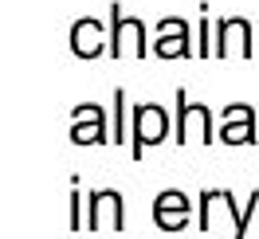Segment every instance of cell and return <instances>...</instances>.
<instances>
[{"mask_svg":"<svg viewBox=\"0 0 259 239\" xmlns=\"http://www.w3.org/2000/svg\"><path fill=\"white\" fill-rule=\"evenodd\" d=\"M126 227V208L118 188H98L87 196V231H122Z\"/></svg>","mask_w":259,"mask_h":239,"instance_id":"1","label":"cell"},{"mask_svg":"<svg viewBox=\"0 0 259 239\" xmlns=\"http://www.w3.org/2000/svg\"><path fill=\"white\" fill-rule=\"evenodd\" d=\"M169 133V114L161 106H138L134 110V157H142L149 145H161Z\"/></svg>","mask_w":259,"mask_h":239,"instance_id":"2","label":"cell"},{"mask_svg":"<svg viewBox=\"0 0 259 239\" xmlns=\"http://www.w3.org/2000/svg\"><path fill=\"white\" fill-rule=\"evenodd\" d=\"M177 106H181V118H177V137H173V141H216V137H212V122H208V110H204V106H200V102H189V98H185V90H177Z\"/></svg>","mask_w":259,"mask_h":239,"instance_id":"3","label":"cell"},{"mask_svg":"<svg viewBox=\"0 0 259 239\" xmlns=\"http://www.w3.org/2000/svg\"><path fill=\"white\" fill-rule=\"evenodd\" d=\"M153 223L161 231H181L189 223V196L177 188H165L157 200H153Z\"/></svg>","mask_w":259,"mask_h":239,"instance_id":"4","label":"cell"},{"mask_svg":"<svg viewBox=\"0 0 259 239\" xmlns=\"http://www.w3.org/2000/svg\"><path fill=\"white\" fill-rule=\"evenodd\" d=\"M114 32H110V55H122V51L134 43V55H146V28H142V20H130L122 16V8L114 4Z\"/></svg>","mask_w":259,"mask_h":239,"instance_id":"5","label":"cell"},{"mask_svg":"<svg viewBox=\"0 0 259 239\" xmlns=\"http://www.w3.org/2000/svg\"><path fill=\"white\" fill-rule=\"evenodd\" d=\"M216 141L224 145H251L255 141V114H251V106H228L224 110V129H220V137Z\"/></svg>","mask_w":259,"mask_h":239,"instance_id":"6","label":"cell"},{"mask_svg":"<svg viewBox=\"0 0 259 239\" xmlns=\"http://www.w3.org/2000/svg\"><path fill=\"white\" fill-rule=\"evenodd\" d=\"M71 141L75 145H95V141H110L106 137V118H102V110L98 106H79V114H75V122H71Z\"/></svg>","mask_w":259,"mask_h":239,"instance_id":"7","label":"cell"},{"mask_svg":"<svg viewBox=\"0 0 259 239\" xmlns=\"http://www.w3.org/2000/svg\"><path fill=\"white\" fill-rule=\"evenodd\" d=\"M157 32H161V39L153 43V51H157L161 59L189 55V28H185V20H161V24H157Z\"/></svg>","mask_w":259,"mask_h":239,"instance_id":"8","label":"cell"},{"mask_svg":"<svg viewBox=\"0 0 259 239\" xmlns=\"http://www.w3.org/2000/svg\"><path fill=\"white\" fill-rule=\"evenodd\" d=\"M71 51L82 55V59L102 55V24H98V20H79V24L71 28Z\"/></svg>","mask_w":259,"mask_h":239,"instance_id":"9","label":"cell"},{"mask_svg":"<svg viewBox=\"0 0 259 239\" xmlns=\"http://www.w3.org/2000/svg\"><path fill=\"white\" fill-rule=\"evenodd\" d=\"M228 43H232V47L240 51V55H251V28H247V20H224V24H220V55H228Z\"/></svg>","mask_w":259,"mask_h":239,"instance_id":"10","label":"cell"},{"mask_svg":"<svg viewBox=\"0 0 259 239\" xmlns=\"http://www.w3.org/2000/svg\"><path fill=\"white\" fill-rule=\"evenodd\" d=\"M82 227V196H79V180H71V231Z\"/></svg>","mask_w":259,"mask_h":239,"instance_id":"11","label":"cell"}]
</instances>
